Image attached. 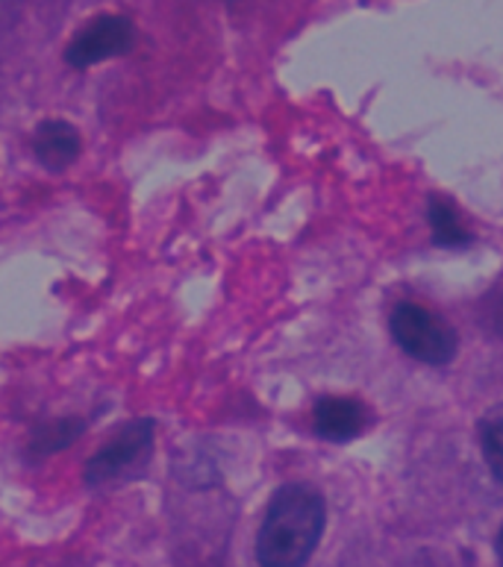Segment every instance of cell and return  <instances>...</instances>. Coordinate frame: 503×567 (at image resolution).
Instances as JSON below:
<instances>
[{"mask_svg":"<svg viewBox=\"0 0 503 567\" xmlns=\"http://www.w3.org/2000/svg\"><path fill=\"white\" fill-rule=\"evenodd\" d=\"M327 524L325 497L312 485L277 488L256 535L259 567H307Z\"/></svg>","mask_w":503,"mask_h":567,"instance_id":"obj_1","label":"cell"},{"mask_svg":"<svg viewBox=\"0 0 503 567\" xmlns=\"http://www.w3.org/2000/svg\"><path fill=\"white\" fill-rule=\"evenodd\" d=\"M389 330L403 353L424 364H435V368L453 362L456 348H460V339L451 323L419 303L394 306Z\"/></svg>","mask_w":503,"mask_h":567,"instance_id":"obj_2","label":"cell"},{"mask_svg":"<svg viewBox=\"0 0 503 567\" xmlns=\"http://www.w3.org/2000/svg\"><path fill=\"white\" fill-rule=\"evenodd\" d=\"M154 450V421L138 417L121 432H115L89 462H85V483L106 485L136 474Z\"/></svg>","mask_w":503,"mask_h":567,"instance_id":"obj_3","label":"cell"},{"mask_svg":"<svg viewBox=\"0 0 503 567\" xmlns=\"http://www.w3.org/2000/svg\"><path fill=\"white\" fill-rule=\"evenodd\" d=\"M136 42L133 21L124 16H97L71 39L65 60L74 69H92L112 56H124Z\"/></svg>","mask_w":503,"mask_h":567,"instance_id":"obj_4","label":"cell"},{"mask_svg":"<svg viewBox=\"0 0 503 567\" xmlns=\"http://www.w3.org/2000/svg\"><path fill=\"white\" fill-rule=\"evenodd\" d=\"M312 424H316V432L325 441L345 444V441L359 439L368 430L371 409L353 398H325L316 403Z\"/></svg>","mask_w":503,"mask_h":567,"instance_id":"obj_5","label":"cell"},{"mask_svg":"<svg viewBox=\"0 0 503 567\" xmlns=\"http://www.w3.org/2000/svg\"><path fill=\"white\" fill-rule=\"evenodd\" d=\"M80 133L69 121H44L33 133V153L39 165L48 171H65L80 156Z\"/></svg>","mask_w":503,"mask_h":567,"instance_id":"obj_6","label":"cell"},{"mask_svg":"<svg viewBox=\"0 0 503 567\" xmlns=\"http://www.w3.org/2000/svg\"><path fill=\"white\" fill-rule=\"evenodd\" d=\"M85 432L83 421L78 417H60V421H51V424H42L39 430L30 435V444H27V453L33 458H44L60 453V450L71 447L74 441Z\"/></svg>","mask_w":503,"mask_h":567,"instance_id":"obj_7","label":"cell"},{"mask_svg":"<svg viewBox=\"0 0 503 567\" xmlns=\"http://www.w3.org/2000/svg\"><path fill=\"white\" fill-rule=\"evenodd\" d=\"M430 229H433V241L439 247H465L471 241V233L465 229V224L460 220L456 209H453L448 200L442 197H433L430 200Z\"/></svg>","mask_w":503,"mask_h":567,"instance_id":"obj_8","label":"cell"},{"mask_svg":"<svg viewBox=\"0 0 503 567\" xmlns=\"http://www.w3.org/2000/svg\"><path fill=\"white\" fill-rule=\"evenodd\" d=\"M478 435L489 471H492V476L503 485V406L492 409V412H486V415L480 417Z\"/></svg>","mask_w":503,"mask_h":567,"instance_id":"obj_9","label":"cell"},{"mask_svg":"<svg viewBox=\"0 0 503 567\" xmlns=\"http://www.w3.org/2000/svg\"><path fill=\"white\" fill-rule=\"evenodd\" d=\"M21 18V0H0V33L12 30Z\"/></svg>","mask_w":503,"mask_h":567,"instance_id":"obj_10","label":"cell"},{"mask_svg":"<svg viewBox=\"0 0 503 567\" xmlns=\"http://www.w3.org/2000/svg\"><path fill=\"white\" fill-rule=\"evenodd\" d=\"M497 559H501V565H503V526H501V533H497Z\"/></svg>","mask_w":503,"mask_h":567,"instance_id":"obj_11","label":"cell"}]
</instances>
